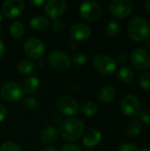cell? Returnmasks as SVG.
<instances>
[{"mask_svg": "<svg viewBox=\"0 0 150 151\" xmlns=\"http://www.w3.org/2000/svg\"><path fill=\"white\" fill-rule=\"evenodd\" d=\"M67 8V3L65 0H50L44 5V12L48 17L58 19Z\"/></svg>", "mask_w": 150, "mask_h": 151, "instance_id": "8fae6325", "label": "cell"}, {"mask_svg": "<svg viewBox=\"0 0 150 151\" xmlns=\"http://www.w3.org/2000/svg\"><path fill=\"white\" fill-rule=\"evenodd\" d=\"M144 45H145V47H146V48H149L150 49V40L149 39H148V40H146V41L144 42Z\"/></svg>", "mask_w": 150, "mask_h": 151, "instance_id": "f35d334b", "label": "cell"}, {"mask_svg": "<svg viewBox=\"0 0 150 151\" xmlns=\"http://www.w3.org/2000/svg\"><path fill=\"white\" fill-rule=\"evenodd\" d=\"M64 28H65L64 22L62 20H60V19H55V21L52 23V29L56 33L63 32Z\"/></svg>", "mask_w": 150, "mask_h": 151, "instance_id": "f546056e", "label": "cell"}, {"mask_svg": "<svg viewBox=\"0 0 150 151\" xmlns=\"http://www.w3.org/2000/svg\"><path fill=\"white\" fill-rule=\"evenodd\" d=\"M59 130L63 139L68 142H75L82 136L85 131V126L80 119L72 118L64 121Z\"/></svg>", "mask_w": 150, "mask_h": 151, "instance_id": "7a4b0ae2", "label": "cell"}, {"mask_svg": "<svg viewBox=\"0 0 150 151\" xmlns=\"http://www.w3.org/2000/svg\"><path fill=\"white\" fill-rule=\"evenodd\" d=\"M145 6H146V8L150 11V0H148V1H146L145 2Z\"/></svg>", "mask_w": 150, "mask_h": 151, "instance_id": "60d3db41", "label": "cell"}, {"mask_svg": "<svg viewBox=\"0 0 150 151\" xmlns=\"http://www.w3.org/2000/svg\"><path fill=\"white\" fill-rule=\"evenodd\" d=\"M118 151H140L138 147L135 145V144H133V143H124L122 144L119 149Z\"/></svg>", "mask_w": 150, "mask_h": 151, "instance_id": "4dcf8cb0", "label": "cell"}, {"mask_svg": "<svg viewBox=\"0 0 150 151\" xmlns=\"http://www.w3.org/2000/svg\"><path fill=\"white\" fill-rule=\"evenodd\" d=\"M23 50L27 57L35 60L41 59L45 53L44 43L35 37L27 39L23 45Z\"/></svg>", "mask_w": 150, "mask_h": 151, "instance_id": "5b68a950", "label": "cell"}, {"mask_svg": "<svg viewBox=\"0 0 150 151\" xmlns=\"http://www.w3.org/2000/svg\"><path fill=\"white\" fill-rule=\"evenodd\" d=\"M139 85L143 90H150V73H143L140 75Z\"/></svg>", "mask_w": 150, "mask_h": 151, "instance_id": "4316f807", "label": "cell"}, {"mask_svg": "<svg viewBox=\"0 0 150 151\" xmlns=\"http://www.w3.org/2000/svg\"><path fill=\"white\" fill-rule=\"evenodd\" d=\"M52 119H53V122H54V123H56V124H59V123L61 122V120H62V118H61L59 115H57V114L56 113V114H54V115H53Z\"/></svg>", "mask_w": 150, "mask_h": 151, "instance_id": "8d00e7d4", "label": "cell"}, {"mask_svg": "<svg viewBox=\"0 0 150 151\" xmlns=\"http://www.w3.org/2000/svg\"><path fill=\"white\" fill-rule=\"evenodd\" d=\"M85 151H90V150H85Z\"/></svg>", "mask_w": 150, "mask_h": 151, "instance_id": "bcb514c9", "label": "cell"}, {"mask_svg": "<svg viewBox=\"0 0 150 151\" xmlns=\"http://www.w3.org/2000/svg\"><path fill=\"white\" fill-rule=\"evenodd\" d=\"M71 60L76 65H83L88 62V55L84 52H77L72 55Z\"/></svg>", "mask_w": 150, "mask_h": 151, "instance_id": "484cf974", "label": "cell"}, {"mask_svg": "<svg viewBox=\"0 0 150 151\" xmlns=\"http://www.w3.org/2000/svg\"><path fill=\"white\" fill-rule=\"evenodd\" d=\"M18 71L22 74H29L31 73L34 69V64L28 60V59H23L19 62L18 64Z\"/></svg>", "mask_w": 150, "mask_h": 151, "instance_id": "7402d4cb", "label": "cell"}, {"mask_svg": "<svg viewBox=\"0 0 150 151\" xmlns=\"http://www.w3.org/2000/svg\"><path fill=\"white\" fill-rule=\"evenodd\" d=\"M39 80L34 77V76H32V77H29L27 78L25 81H24V84H23V89H24V92L25 93H27V94H34L36 92V90L38 89L39 88Z\"/></svg>", "mask_w": 150, "mask_h": 151, "instance_id": "d6986e66", "label": "cell"}, {"mask_svg": "<svg viewBox=\"0 0 150 151\" xmlns=\"http://www.w3.org/2000/svg\"><path fill=\"white\" fill-rule=\"evenodd\" d=\"M116 95V89L111 85H107L100 88L97 93L98 100L103 104H108L112 101Z\"/></svg>", "mask_w": 150, "mask_h": 151, "instance_id": "2e32d148", "label": "cell"}, {"mask_svg": "<svg viewBox=\"0 0 150 151\" xmlns=\"http://www.w3.org/2000/svg\"><path fill=\"white\" fill-rule=\"evenodd\" d=\"M57 136L58 133L55 127H47L41 133V141L44 144H50L57 141Z\"/></svg>", "mask_w": 150, "mask_h": 151, "instance_id": "e0dca14e", "label": "cell"}, {"mask_svg": "<svg viewBox=\"0 0 150 151\" xmlns=\"http://www.w3.org/2000/svg\"><path fill=\"white\" fill-rule=\"evenodd\" d=\"M121 112L126 117H134L141 111V103L133 95H126L123 97L120 104Z\"/></svg>", "mask_w": 150, "mask_h": 151, "instance_id": "9c48e42d", "label": "cell"}, {"mask_svg": "<svg viewBox=\"0 0 150 151\" xmlns=\"http://www.w3.org/2000/svg\"><path fill=\"white\" fill-rule=\"evenodd\" d=\"M105 31L106 34L109 36L111 37H116L119 35L120 33V25L118 22H117L116 20H111L108 22V24L106 25L105 27Z\"/></svg>", "mask_w": 150, "mask_h": 151, "instance_id": "603a6c76", "label": "cell"}, {"mask_svg": "<svg viewBox=\"0 0 150 151\" xmlns=\"http://www.w3.org/2000/svg\"><path fill=\"white\" fill-rule=\"evenodd\" d=\"M81 111L82 112L88 116V117H92L94 115H95L98 111H99V107L98 105L94 103V102H87L85 103L82 107H81Z\"/></svg>", "mask_w": 150, "mask_h": 151, "instance_id": "cb8c5ba5", "label": "cell"}, {"mask_svg": "<svg viewBox=\"0 0 150 151\" xmlns=\"http://www.w3.org/2000/svg\"><path fill=\"white\" fill-rule=\"evenodd\" d=\"M1 31H2V29H1V27H0V32H1Z\"/></svg>", "mask_w": 150, "mask_h": 151, "instance_id": "f6af8a7d", "label": "cell"}, {"mask_svg": "<svg viewBox=\"0 0 150 151\" xmlns=\"http://www.w3.org/2000/svg\"><path fill=\"white\" fill-rule=\"evenodd\" d=\"M126 61H127V55L125 54V53H119V54H118L117 57H116V59H115V62L117 63V65L118 64L123 65Z\"/></svg>", "mask_w": 150, "mask_h": 151, "instance_id": "d6a6232c", "label": "cell"}, {"mask_svg": "<svg viewBox=\"0 0 150 151\" xmlns=\"http://www.w3.org/2000/svg\"><path fill=\"white\" fill-rule=\"evenodd\" d=\"M42 151H57V150L53 147V146H49V147H46L44 148Z\"/></svg>", "mask_w": 150, "mask_h": 151, "instance_id": "74e56055", "label": "cell"}, {"mask_svg": "<svg viewBox=\"0 0 150 151\" xmlns=\"http://www.w3.org/2000/svg\"><path fill=\"white\" fill-rule=\"evenodd\" d=\"M10 33L12 37L19 38L24 34V26L19 21H14L10 27Z\"/></svg>", "mask_w": 150, "mask_h": 151, "instance_id": "d4e9b609", "label": "cell"}, {"mask_svg": "<svg viewBox=\"0 0 150 151\" xmlns=\"http://www.w3.org/2000/svg\"><path fill=\"white\" fill-rule=\"evenodd\" d=\"M127 34L134 42H145L150 37L149 23L141 17H133L127 24Z\"/></svg>", "mask_w": 150, "mask_h": 151, "instance_id": "6da1fadb", "label": "cell"}, {"mask_svg": "<svg viewBox=\"0 0 150 151\" xmlns=\"http://www.w3.org/2000/svg\"><path fill=\"white\" fill-rule=\"evenodd\" d=\"M32 3L36 5H40V4H42L44 3V1H32Z\"/></svg>", "mask_w": 150, "mask_h": 151, "instance_id": "ab89813d", "label": "cell"}, {"mask_svg": "<svg viewBox=\"0 0 150 151\" xmlns=\"http://www.w3.org/2000/svg\"><path fill=\"white\" fill-rule=\"evenodd\" d=\"M149 21H150V20H149ZM149 25H150V22H149Z\"/></svg>", "mask_w": 150, "mask_h": 151, "instance_id": "7dc6e473", "label": "cell"}, {"mask_svg": "<svg viewBox=\"0 0 150 151\" xmlns=\"http://www.w3.org/2000/svg\"><path fill=\"white\" fill-rule=\"evenodd\" d=\"M118 78L124 83H130L133 81L134 73L128 66H123L118 71Z\"/></svg>", "mask_w": 150, "mask_h": 151, "instance_id": "ffe728a7", "label": "cell"}, {"mask_svg": "<svg viewBox=\"0 0 150 151\" xmlns=\"http://www.w3.org/2000/svg\"><path fill=\"white\" fill-rule=\"evenodd\" d=\"M130 60L133 67L140 71L150 67V53L143 48H136L130 54Z\"/></svg>", "mask_w": 150, "mask_h": 151, "instance_id": "8992f818", "label": "cell"}, {"mask_svg": "<svg viewBox=\"0 0 150 151\" xmlns=\"http://www.w3.org/2000/svg\"><path fill=\"white\" fill-rule=\"evenodd\" d=\"M58 111L65 116L75 115L79 111V104L76 100L70 96H61L57 102Z\"/></svg>", "mask_w": 150, "mask_h": 151, "instance_id": "7c38bea8", "label": "cell"}, {"mask_svg": "<svg viewBox=\"0 0 150 151\" xmlns=\"http://www.w3.org/2000/svg\"><path fill=\"white\" fill-rule=\"evenodd\" d=\"M25 3L22 0H6L2 6V12L5 17L13 19L18 17L24 10Z\"/></svg>", "mask_w": 150, "mask_h": 151, "instance_id": "4fadbf2b", "label": "cell"}, {"mask_svg": "<svg viewBox=\"0 0 150 151\" xmlns=\"http://www.w3.org/2000/svg\"><path fill=\"white\" fill-rule=\"evenodd\" d=\"M50 65L59 72H64L66 71L70 68L72 60L71 58L65 52L56 50L50 53L48 58Z\"/></svg>", "mask_w": 150, "mask_h": 151, "instance_id": "52a82bcc", "label": "cell"}, {"mask_svg": "<svg viewBox=\"0 0 150 151\" xmlns=\"http://www.w3.org/2000/svg\"><path fill=\"white\" fill-rule=\"evenodd\" d=\"M93 65L95 68L102 74L110 75L117 70V63L115 60L108 55L98 54L93 59Z\"/></svg>", "mask_w": 150, "mask_h": 151, "instance_id": "277c9868", "label": "cell"}, {"mask_svg": "<svg viewBox=\"0 0 150 151\" xmlns=\"http://www.w3.org/2000/svg\"><path fill=\"white\" fill-rule=\"evenodd\" d=\"M141 151H150V149L149 148H143V149H141Z\"/></svg>", "mask_w": 150, "mask_h": 151, "instance_id": "b9f144b4", "label": "cell"}, {"mask_svg": "<svg viewBox=\"0 0 150 151\" xmlns=\"http://www.w3.org/2000/svg\"><path fill=\"white\" fill-rule=\"evenodd\" d=\"M49 25V20L43 16H35L30 20L31 27L36 31H43L48 28Z\"/></svg>", "mask_w": 150, "mask_h": 151, "instance_id": "ac0fdd59", "label": "cell"}, {"mask_svg": "<svg viewBox=\"0 0 150 151\" xmlns=\"http://www.w3.org/2000/svg\"><path fill=\"white\" fill-rule=\"evenodd\" d=\"M39 65H41V66L44 65V61L43 62L42 61H39Z\"/></svg>", "mask_w": 150, "mask_h": 151, "instance_id": "7bdbcfd3", "label": "cell"}, {"mask_svg": "<svg viewBox=\"0 0 150 151\" xmlns=\"http://www.w3.org/2000/svg\"><path fill=\"white\" fill-rule=\"evenodd\" d=\"M140 119L142 122L150 124V110H143L139 113Z\"/></svg>", "mask_w": 150, "mask_h": 151, "instance_id": "1f68e13d", "label": "cell"}, {"mask_svg": "<svg viewBox=\"0 0 150 151\" xmlns=\"http://www.w3.org/2000/svg\"><path fill=\"white\" fill-rule=\"evenodd\" d=\"M7 117V111L3 104H0V122H3Z\"/></svg>", "mask_w": 150, "mask_h": 151, "instance_id": "e575fe53", "label": "cell"}, {"mask_svg": "<svg viewBox=\"0 0 150 151\" xmlns=\"http://www.w3.org/2000/svg\"><path fill=\"white\" fill-rule=\"evenodd\" d=\"M102 134L96 129L88 130L83 136V144L88 148H93L100 143Z\"/></svg>", "mask_w": 150, "mask_h": 151, "instance_id": "9a60e30c", "label": "cell"}, {"mask_svg": "<svg viewBox=\"0 0 150 151\" xmlns=\"http://www.w3.org/2000/svg\"><path fill=\"white\" fill-rule=\"evenodd\" d=\"M24 89L22 86L18 82H6L0 88V94L2 97L9 102L15 103L22 99L24 96Z\"/></svg>", "mask_w": 150, "mask_h": 151, "instance_id": "3957f363", "label": "cell"}, {"mask_svg": "<svg viewBox=\"0 0 150 151\" xmlns=\"http://www.w3.org/2000/svg\"><path fill=\"white\" fill-rule=\"evenodd\" d=\"M70 35L76 41H83L90 37L91 28L84 23H76L71 27Z\"/></svg>", "mask_w": 150, "mask_h": 151, "instance_id": "5bb4252c", "label": "cell"}, {"mask_svg": "<svg viewBox=\"0 0 150 151\" xmlns=\"http://www.w3.org/2000/svg\"><path fill=\"white\" fill-rule=\"evenodd\" d=\"M23 104L27 109L31 110V111L36 110L39 107V102L34 97H32V96L26 97L23 101Z\"/></svg>", "mask_w": 150, "mask_h": 151, "instance_id": "83f0119b", "label": "cell"}, {"mask_svg": "<svg viewBox=\"0 0 150 151\" xmlns=\"http://www.w3.org/2000/svg\"><path fill=\"white\" fill-rule=\"evenodd\" d=\"M0 151H21L20 148L11 142H6L0 147Z\"/></svg>", "mask_w": 150, "mask_h": 151, "instance_id": "f1b7e54d", "label": "cell"}, {"mask_svg": "<svg viewBox=\"0 0 150 151\" xmlns=\"http://www.w3.org/2000/svg\"><path fill=\"white\" fill-rule=\"evenodd\" d=\"M80 14L88 21H95L102 15V8L95 1H85L80 6Z\"/></svg>", "mask_w": 150, "mask_h": 151, "instance_id": "ba28073f", "label": "cell"}, {"mask_svg": "<svg viewBox=\"0 0 150 151\" xmlns=\"http://www.w3.org/2000/svg\"><path fill=\"white\" fill-rule=\"evenodd\" d=\"M61 151H80V148L73 144H65L62 147Z\"/></svg>", "mask_w": 150, "mask_h": 151, "instance_id": "836d02e7", "label": "cell"}, {"mask_svg": "<svg viewBox=\"0 0 150 151\" xmlns=\"http://www.w3.org/2000/svg\"><path fill=\"white\" fill-rule=\"evenodd\" d=\"M142 125L139 120H132L126 127V133L130 137H135L141 132Z\"/></svg>", "mask_w": 150, "mask_h": 151, "instance_id": "44dd1931", "label": "cell"}, {"mask_svg": "<svg viewBox=\"0 0 150 151\" xmlns=\"http://www.w3.org/2000/svg\"><path fill=\"white\" fill-rule=\"evenodd\" d=\"M2 20V12H1V11H0V21Z\"/></svg>", "mask_w": 150, "mask_h": 151, "instance_id": "ee69618b", "label": "cell"}, {"mask_svg": "<svg viewBox=\"0 0 150 151\" xmlns=\"http://www.w3.org/2000/svg\"><path fill=\"white\" fill-rule=\"evenodd\" d=\"M111 13L117 19H126L133 12V4L129 0H113L110 4Z\"/></svg>", "mask_w": 150, "mask_h": 151, "instance_id": "30bf717a", "label": "cell"}, {"mask_svg": "<svg viewBox=\"0 0 150 151\" xmlns=\"http://www.w3.org/2000/svg\"><path fill=\"white\" fill-rule=\"evenodd\" d=\"M4 53H5V46L4 44V42L0 38V58H2L4 57Z\"/></svg>", "mask_w": 150, "mask_h": 151, "instance_id": "d590c367", "label": "cell"}]
</instances>
